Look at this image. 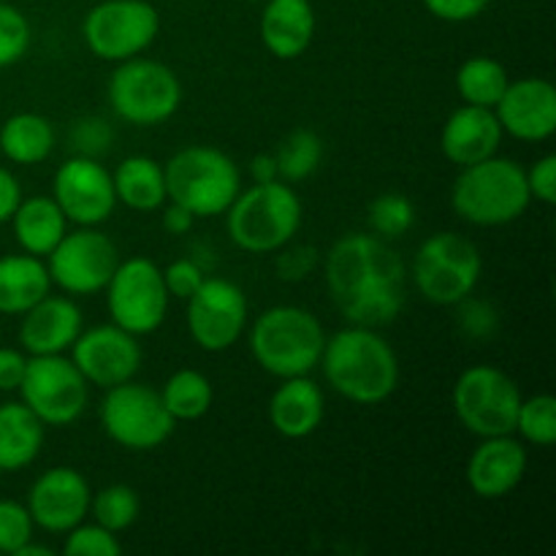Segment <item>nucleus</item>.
I'll return each mask as SVG.
<instances>
[{
	"label": "nucleus",
	"instance_id": "43",
	"mask_svg": "<svg viewBox=\"0 0 556 556\" xmlns=\"http://www.w3.org/2000/svg\"><path fill=\"white\" fill-rule=\"evenodd\" d=\"M424 5L434 20L462 25V22L478 20L492 5V0H424Z\"/></svg>",
	"mask_w": 556,
	"mask_h": 556
},
{
	"label": "nucleus",
	"instance_id": "46",
	"mask_svg": "<svg viewBox=\"0 0 556 556\" xmlns=\"http://www.w3.org/2000/svg\"><path fill=\"white\" fill-rule=\"evenodd\" d=\"M20 201H22L20 179L14 177L11 168L0 166V223H9L11 217H14Z\"/></svg>",
	"mask_w": 556,
	"mask_h": 556
},
{
	"label": "nucleus",
	"instance_id": "31",
	"mask_svg": "<svg viewBox=\"0 0 556 556\" xmlns=\"http://www.w3.org/2000/svg\"><path fill=\"white\" fill-rule=\"evenodd\" d=\"M508 85L510 76L505 65L494 58H483V54L465 60L456 71V92L470 106L494 109Z\"/></svg>",
	"mask_w": 556,
	"mask_h": 556
},
{
	"label": "nucleus",
	"instance_id": "45",
	"mask_svg": "<svg viewBox=\"0 0 556 556\" xmlns=\"http://www.w3.org/2000/svg\"><path fill=\"white\" fill-rule=\"evenodd\" d=\"M27 356L14 348H0V391H16L25 378Z\"/></svg>",
	"mask_w": 556,
	"mask_h": 556
},
{
	"label": "nucleus",
	"instance_id": "35",
	"mask_svg": "<svg viewBox=\"0 0 556 556\" xmlns=\"http://www.w3.org/2000/svg\"><path fill=\"white\" fill-rule=\"evenodd\" d=\"M416 226V206L400 193H383L369 204V228L380 239H396Z\"/></svg>",
	"mask_w": 556,
	"mask_h": 556
},
{
	"label": "nucleus",
	"instance_id": "48",
	"mask_svg": "<svg viewBox=\"0 0 556 556\" xmlns=\"http://www.w3.org/2000/svg\"><path fill=\"white\" fill-rule=\"evenodd\" d=\"M250 177H253L255 185L261 182H275L280 174H277V161L275 155H266V152H261V155H255L253 161H250Z\"/></svg>",
	"mask_w": 556,
	"mask_h": 556
},
{
	"label": "nucleus",
	"instance_id": "15",
	"mask_svg": "<svg viewBox=\"0 0 556 556\" xmlns=\"http://www.w3.org/2000/svg\"><path fill=\"white\" fill-rule=\"evenodd\" d=\"M188 302V331L206 353H223L237 345L248 329V296L223 277H206Z\"/></svg>",
	"mask_w": 556,
	"mask_h": 556
},
{
	"label": "nucleus",
	"instance_id": "36",
	"mask_svg": "<svg viewBox=\"0 0 556 556\" xmlns=\"http://www.w3.org/2000/svg\"><path fill=\"white\" fill-rule=\"evenodd\" d=\"M33 30L27 16L16 5L0 0V68H11L27 54Z\"/></svg>",
	"mask_w": 556,
	"mask_h": 556
},
{
	"label": "nucleus",
	"instance_id": "22",
	"mask_svg": "<svg viewBox=\"0 0 556 556\" xmlns=\"http://www.w3.org/2000/svg\"><path fill=\"white\" fill-rule=\"evenodd\" d=\"M503 136L494 109L465 103L445 119L443 134H440V150L454 166L465 168L497 155Z\"/></svg>",
	"mask_w": 556,
	"mask_h": 556
},
{
	"label": "nucleus",
	"instance_id": "30",
	"mask_svg": "<svg viewBox=\"0 0 556 556\" xmlns=\"http://www.w3.org/2000/svg\"><path fill=\"white\" fill-rule=\"evenodd\" d=\"M163 407L174 421H199L210 413L215 391H212L210 378L199 369H179L163 383L161 389Z\"/></svg>",
	"mask_w": 556,
	"mask_h": 556
},
{
	"label": "nucleus",
	"instance_id": "21",
	"mask_svg": "<svg viewBox=\"0 0 556 556\" xmlns=\"http://www.w3.org/2000/svg\"><path fill=\"white\" fill-rule=\"evenodd\" d=\"M85 329L79 304L68 296H43L22 313L20 342L30 356H54L71 351L76 337Z\"/></svg>",
	"mask_w": 556,
	"mask_h": 556
},
{
	"label": "nucleus",
	"instance_id": "47",
	"mask_svg": "<svg viewBox=\"0 0 556 556\" xmlns=\"http://www.w3.org/2000/svg\"><path fill=\"white\" fill-rule=\"evenodd\" d=\"M161 210H163V228H166L168 233H174V237H182V233H188L190 228H193L195 217L190 215L185 206L168 201V204H163Z\"/></svg>",
	"mask_w": 556,
	"mask_h": 556
},
{
	"label": "nucleus",
	"instance_id": "23",
	"mask_svg": "<svg viewBox=\"0 0 556 556\" xmlns=\"http://www.w3.org/2000/svg\"><path fill=\"white\" fill-rule=\"evenodd\" d=\"M324 391L309 375L286 378L269 400V424L286 440H304L324 421Z\"/></svg>",
	"mask_w": 556,
	"mask_h": 556
},
{
	"label": "nucleus",
	"instance_id": "10",
	"mask_svg": "<svg viewBox=\"0 0 556 556\" xmlns=\"http://www.w3.org/2000/svg\"><path fill=\"white\" fill-rule=\"evenodd\" d=\"M101 427L119 448L152 451L172 438L177 421L163 407L161 391L125 380L106 389L101 402Z\"/></svg>",
	"mask_w": 556,
	"mask_h": 556
},
{
	"label": "nucleus",
	"instance_id": "3",
	"mask_svg": "<svg viewBox=\"0 0 556 556\" xmlns=\"http://www.w3.org/2000/svg\"><path fill=\"white\" fill-rule=\"evenodd\" d=\"M324 345L320 320L309 309L293 304L264 309L250 329V353L255 364L280 380L313 372L320 364Z\"/></svg>",
	"mask_w": 556,
	"mask_h": 556
},
{
	"label": "nucleus",
	"instance_id": "11",
	"mask_svg": "<svg viewBox=\"0 0 556 556\" xmlns=\"http://www.w3.org/2000/svg\"><path fill=\"white\" fill-rule=\"evenodd\" d=\"M521 391L503 369L478 364L467 367L454 383V410L462 427L481 438L514 434Z\"/></svg>",
	"mask_w": 556,
	"mask_h": 556
},
{
	"label": "nucleus",
	"instance_id": "49",
	"mask_svg": "<svg viewBox=\"0 0 556 556\" xmlns=\"http://www.w3.org/2000/svg\"><path fill=\"white\" fill-rule=\"evenodd\" d=\"M14 556H52V548H47V546H38V543L27 541L25 546H22L20 552H16Z\"/></svg>",
	"mask_w": 556,
	"mask_h": 556
},
{
	"label": "nucleus",
	"instance_id": "38",
	"mask_svg": "<svg viewBox=\"0 0 556 556\" xmlns=\"http://www.w3.org/2000/svg\"><path fill=\"white\" fill-rule=\"evenodd\" d=\"M33 530L36 525H33L27 505L0 500V554L14 556L27 541H33Z\"/></svg>",
	"mask_w": 556,
	"mask_h": 556
},
{
	"label": "nucleus",
	"instance_id": "26",
	"mask_svg": "<svg viewBox=\"0 0 556 556\" xmlns=\"http://www.w3.org/2000/svg\"><path fill=\"white\" fill-rule=\"evenodd\" d=\"M52 291L47 261L30 253L0 258V315H22Z\"/></svg>",
	"mask_w": 556,
	"mask_h": 556
},
{
	"label": "nucleus",
	"instance_id": "12",
	"mask_svg": "<svg viewBox=\"0 0 556 556\" xmlns=\"http://www.w3.org/2000/svg\"><path fill=\"white\" fill-rule=\"evenodd\" d=\"M106 307L114 326L136 337L157 331L168 313V291L163 269L150 258L119 261L106 282Z\"/></svg>",
	"mask_w": 556,
	"mask_h": 556
},
{
	"label": "nucleus",
	"instance_id": "2",
	"mask_svg": "<svg viewBox=\"0 0 556 556\" xmlns=\"http://www.w3.org/2000/svg\"><path fill=\"white\" fill-rule=\"evenodd\" d=\"M320 367L326 383L356 405H380L400 386L396 351L369 326L351 324L326 337Z\"/></svg>",
	"mask_w": 556,
	"mask_h": 556
},
{
	"label": "nucleus",
	"instance_id": "6",
	"mask_svg": "<svg viewBox=\"0 0 556 556\" xmlns=\"http://www.w3.org/2000/svg\"><path fill=\"white\" fill-rule=\"evenodd\" d=\"M163 174H166L168 201L185 206L195 220L226 215L242 190V174L237 163L217 147H185L168 157Z\"/></svg>",
	"mask_w": 556,
	"mask_h": 556
},
{
	"label": "nucleus",
	"instance_id": "9",
	"mask_svg": "<svg viewBox=\"0 0 556 556\" xmlns=\"http://www.w3.org/2000/svg\"><path fill=\"white\" fill-rule=\"evenodd\" d=\"M161 33V14L150 0H101L81 22L87 49L106 63L139 58Z\"/></svg>",
	"mask_w": 556,
	"mask_h": 556
},
{
	"label": "nucleus",
	"instance_id": "7",
	"mask_svg": "<svg viewBox=\"0 0 556 556\" xmlns=\"http://www.w3.org/2000/svg\"><path fill=\"white\" fill-rule=\"evenodd\" d=\"M483 258L478 244L465 233L440 231L421 242L413 258V282L427 302L456 307L472 296L481 282Z\"/></svg>",
	"mask_w": 556,
	"mask_h": 556
},
{
	"label": "nucleus",
	"instance_id": "32",
	"mask_svg": "<svg viewBox=\"0 0 556 556\" xmlns=\"http://www.w3.org/2000/svg\"><path fill=\"white\" fill-rule=\"evenodd\" d=\"M141 514V500L128 483H112L90 497V516L96 525L106 527L109 532L119 535L136 525Z\"/></svg>",
	"mask_w": 556,
	"mask_h": 556
},
{
	"label": "nucleus",
	"instance_id": "18",
	"mask_svg": "<svg viewBox=\"0 0 556 556\" xmlns=\"http://www.w3.org/2000/svg\"><path fill=\"white\" fill-rule=\"evenodd\" d=\"M90 483L74 467H52L27 492V510L33 525L65 535L90 516Z\"/></svg>",
	"mask_w": 556,
	"mask_h": 556
},
{
	"label": "nucleus",
	"instance_id": "34",
	"mask_svg": "<svg viewBox=\"0 0 556 556\" xmlns=\"http://www.w3.org/2000/svg\"><path fill=\"white\" fill-rule=\"evenodd\" d=\"M521 440L538 448H548L556 443V400L552 394H535L530 400L521 396L516 413V429Z\"/></svg>",
	"mask_w": 556,
	"mask_h": 556
},
{
	"label": "nucleus",
	"instance_id": "39",
	"mask_svg": "<svg viewBox=\"0 0 556 556\" xmlns=\"http://www.w3.org/2000/svg\"><path fill=\"white\" fill-rule=\"evenodd\" d=\"M112 141H114L112 125L101 117L79 119V123L74 125V130H71V144H74V150H79V155H87V157L103 155V152L112 147Z\"/></svg>",
	"mask_w": 556,
	"mask_h": 556
},
{
	"label": "nucleus",
	"instance_id": "4",
	"mask_svg": "<svg viewBox=\"0 0 556 556\" xmlns=\"http://www.w3.org/2000/svg\"><path fill=\"white\" fill-rule=\"evenodd\" d=\"M532 204L525 168L508 157L465 166L451 188V206L470 226H508Z\"/></svg>",
	"mask_w": 556,
	"mask_h": 556
},
{
	"label": "nucleus",
	"instance_id": "44",
	"mask_svg": "<svg viewBox=\"0 0 556 556\" xmlns=\"http://www.w3.org/2000/svg\"><path fill=\"white\" fill-rule=\"evenodd\" d=\"M527 188L530 195L541 204H554L556 201V155H543L532 163V168H525Z\"/></svg>",
	"mask_w": 556,
	"mask_h": 556
},
{
	"label": "nucleus",
	"instance_id": "28",
	"mask_svg": "<svg viewBox=\"0 0 556 556\" xmlns=\"http://www.w3.org/2000/svg\"><path fill=\"white\" fill-rule=\"evenodd\" d=\"M117 204L134 212H157L168 201L166 174L155 157L130 155L112 174Z\"/></svg>",
	"mask_w": 556,
	"mask_h": 556
},
{
	"label": "nucleus",
	"instance_id": "17",
	"mask_svg": "<svg viewBox=\"0 0 556 556\" xmlns=\"http://www.w3.org/2000/svg\"><path fill=\"white\" fill-rule=\"evenodd\" d=\"M139 337L119 326H96V329H81L76 342L71 345V362L76 364L85 380L98 389H112V386L134 380L141 367Z\"/></svg>",
	"mask_w": 556,
	"mask_h": 556
},
{
	"label": "nucleus",
	"instance_id": "29",
	"mask_svg": "<svg viewBox=\"0 0 556 556\" xmlns=\"http://www.w3.org/2000/svg\"><path fill=\"white\" fill-rule=\"evenodd\" d=\"M54 150V128L43 114L20 112L11 114L0 125V152L16 166L43 163Z\"/></svg>",
	"mask_w": 556,
	"mask_h": 556
},
{
	"label": "nucleus",
	"instance_id": "41",
	"mask_svg": "<svg viewBox=\"0 0 556 556\" xmlns=\"http://www.w3.org/2000/svg\"><path fill=\"white\" fill-rule=\"evenodd\" d=\"M204 280H206L204 269H201L193 258H179L163 269V282H166L168 296L190 299L195 291H199Z\"/></svg>",
	"mask_w": 556,
	"mask_h": 556
},
{
	"label": "nucleus",
	"instance_id": "37",
	"mask_svg": "<svg viewBox=\"0 0 556 556\" xmlns=\"http://www.w3.org/2000/svg\"><path fill=\"white\" fill-rule=\"evenodd\" d=\"M63 552L68 556H117L123 552L117 535L109 532L106 527L101 525H76L74 530L65 532V546Z\"/></svg>",
	"mask_w": 556,
	"mask_h": 556
},
{
	"label": "nucleus",
	"instance_id": "14",
	"mask_svg": "<svg viewBox=\"0 0 556 556\" xmlns=\"http://www.w3.org/2000/svg\"><path fill=\"white\" fill-rule=\"evenodd\" d=\"M119 261L117 244L106 233L96 231V226H79L47 255V271L52 286L68 296H92L106 288Z\"/></svg>",
	"mask_w": 556,
	"mask_h": 556
},
{
	"label": "nucleus",
	"instance_id": "24",
	"mask_svg": "<svg viewBox=\"0 0 556 556\" xmlns=\"http://www.w3.org/2000/svg\"><path fill=\"white\" fill-rule=\"evenodd\" d=\"M315 20L313 0H266L261 14V41L277 60H296L313 47Z\"/></svg>",
	"mask_w": 556,
	"mask_h": 556
},
{
	"label": "nucleus",
	"instance_id": "8",
	"mask_svg": "<svg viewBox=\"0 0 556 556\" xmlns=\"http://www.w3.org/2000/svg\"><path fill=\"white\" fill-rule=\"evenodd\" d=\"M182 103V81L150 58H130L117 63L109 79V106L123 123L136 128H152L177 114Z\"/></svg>",
	"mask_w": 556,
	"mask_h": 556
},
{
	"label": "nucleus",
	"instance_id": "50",
	"mask_svg": "<svg viewBox=\"0 0 556 556\" xmlns=\"http://www.w3.org/2000/svg\"><path fill=\"white\" fill-rule=\"evenodd\" d=\"M0 476H3V472H0Z\"/></svg>",
	"mask_w": 556,
	"mask_h": 556
},
{
	"label": "nucleus",
	"instance_id": "40",
	"mask_svg": "<svg viewBox=\"0 0 556 556\" xmlns=\"http://www.w3.org/2000/svg\"><path fill=\"white\" fill-rule=\"evenodd\" d=\"M456 307H459V326L465 334L476 337V340H489L497 331V313L492 304L467 296Z\"/></svg>",
	"mask_w": 556,
	"mask_h": 556
},
{
	"label": "nucleus",
	"instance_id": "13",
	"mask_svg": "<svg viewBox=\"0 0 556 556\" xmlns=\"http://www.w3.org/2000/svg\"><path fill=\"white\" fill-rule=\"evenodd\" d=\"M20 402H25L43 427H68L85 413L90 383L63 353L27 356L25 378L20 383Z\"/></svg>",
	"mask_w": 556,
	"mask_h": 556
},
{
	"label": "nucleus",
	"instance_id": "16",
	"mask_svg": "<svg viewBox=\"0 0 556 556\" xmlns=\"http://www.w3.org/2000/svg\"><path fill=\"white\" fill-rule=\"evenodd\" d=\"M52 199L74 226H101L117 206L112 174L87 155H74L54 172Z\"/></svg>",
	"mask_w": 556,
	"mask_h": 556
},
{
	"label": "nucleus",
	"instance_id": "25",
	"mask_svg": "<svg viewBox=\"0 0 556 556\" xmlns=\"http://www.w3.org/2000/svg\"><path fill=\"white\" fill-rule=\"evenodd\" d=\"M11 226H14V239L22 253L38 255V258H47L58 248L60 239L68 233V220L52 195L22 199L11 217Z\"/></svg>",
	"mask_w": 556,
	"mask_h": 556
},
{
	"label": "nucleus",
	"instance_id": "20",
	"mask_svg": "<svg viewBox=\"0 0 556 556\" xmlns=\"http://www.w3.org/2000/svg\"><path fill=\"white\" fill-rule=\"evenodd\" d=\"M527 448L514 434L481 438L467 459V486L481 500H503L519 489L527 476Z\"/></svg>",
	"mask_w": 556,
	"mask_h": 556
},
{
	"label": "nucleus",
	"instance_id": "27",
	"mask_svg": "<svg viewBox=\"0 0 556 556\" xmlns=\"http://www.w3.org/2000/svg\"><path fill=\"white\" fill-rule=\"evenodd\" d=\"M43 448V424L25 402L0 405V472H20Z\"/></svg>",
	"mask_w": 556,
	"mask_h": 556
},
{
	"label": "nucleus",
	"instance_id": "42",
	"mask_svg": "<svg viewBox=\"0 0 556 556\" xmlns=\"http://www.w3.org/2000/svg\"><path fill=\"white\" fill-rule=\"evenodd\" d=\"M280 258H277V271H280L282 280L288 282H299L304 277H309L318 266V250L309 248V244H291L288 242L286 248L277 250Z\"/></svg>",
	"mask_w": 556,
	"mask_h": 556
},
{
	"label": "nucleus",
	"instance_id": "19",
	"mask_svg": "<svg viewBox=\"0 0 556 556\" xmlns=\"http://www.w3.org/2000/svg\"><path fill=\"white\" fill-rule=\"evenodd\" d=\"M503 134L519 141H546L556 134V90L548 79L525 76L510 79L494 106Z\"/></svg>",
	"mask_w": 556,
	"mask_h": 556
},
{
	"label": "nucleus",
	"instance_id": "33",
	"mask_svg": "<svg viewBox=\"0 0 556 556\" xmlns=\"http://www.w3.org/2000/svg\"><path fill=\"white\" fill-rule=\"evenodd\" d=\"M320 157H324V144H320L318 134L302 128L293 130L286 136V141L277 150V174H280L286 182H302V179L313 177L320 166Z\"/></svg>",
	"mask_w": 556,
	"mask_h": 556
},
{
	"label": "nucleus",
	"instance_id": "1",
	"mask_svg": "<svg viewBox=\"0 0 556 556\" xmlns=\"http://www.w3.org/2000/svg\"><path fill=\"white\" fill-rule=\"evenodd\" d=\"M326 288L351 324L389 326L405 307V264L378 233H348L326 255Z\"/></svg>",
	"mask_w": 556,
	"mask_h": 556
},
{
	"label": "nucleus",
	"instance_id": "5",
	"mask_svg": "<svg viewBox=\"0 0 556 556\" xmlns=\"http://www.w3.org/2000/svg\"><path fill=\"white\" fill-rule=\"evenodd\" d=\"M302 212V199L288 182H253L226 210L228 237L244 253H277L296 239Z\"/></svg>",
	"mask_w": 556,
	"mask_h": 556
}]
</instances>
